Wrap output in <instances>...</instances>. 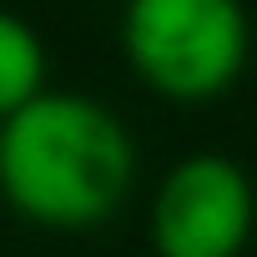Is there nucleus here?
<instances>
[{"instance_id": "nucleus-1", "label": "nucleus", "mask_w": 257, "mask_h": 257, "mask_svg": "<svg viewBox=\"0 0 257 257\" xmlns=\"http://www.w3.org/2000/svg\"><path fill=\"white\" fill-rule=\"evenodd\" d=\"M137 182L126 121L81 91H41L0 121V192L46 232H91L121 212Z\"/></svg>"}, {"instance_id": "nucleus-2", "label": "nucleus", "mask_w": 257, "mask_h": 257, "mask_svg": "<svg viewBox=\"0 0 257 257\" xmlns=\"http://www.w3.org/2000/svg\"><path fill=\"white\" fill-rule=\"evenodd\" d=\"M121 56L167 101H212L247 71L252 21L242 0H126Z\"/></svg>"}, {"instance_id": "nucleus-3", "label": "nucleus", "mask_w": 257, "mask_h": 257, "mask_svg": "<svg viewBox=\"0 0 257 257\" xmlns=\"http://www.w3.org/2000/svg\"><path fill=\"white\" fill-rule=\"evenodd\" d=\"M252 227H257L252 177L222 152L182 157L162 177L147 217L157 257H242Z\"/></svg>"}, {"instance_id": "nucleus-4", "label": "nucleus", "mask_w": 257, "mask_h": 257, "mask_svg": "<svg viewBox=\"0 0 257 257\" xmlns=\"http://www.w3.org/2000/svg\"><path fill=\"white\" fill-rule=\"evenodd\" d=\"M46 91V41L26 16L0 11V121Z\"/></svg>"}]
</instances>
